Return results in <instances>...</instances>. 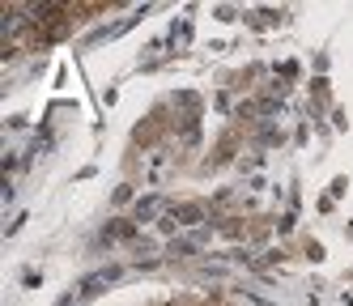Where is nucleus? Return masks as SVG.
Returning <instances> with one entry per match:
<instances>
[{
  "instance_id": "f257e3e1",
  "label": "nucleus",
  "mask_w": 353,
  "mask_h": 306,
  "mask_svg": "<svg viewBox=\"0 0 353 306\" xmlns=\"http://www.w3.org/2000/svg\"><path fill=\"white\" fill-rule=\"evenodd\" d=\"M200 217H205V204H183V209H174V221L179 225H196Z\"/></svg>"
}]
</instances>
